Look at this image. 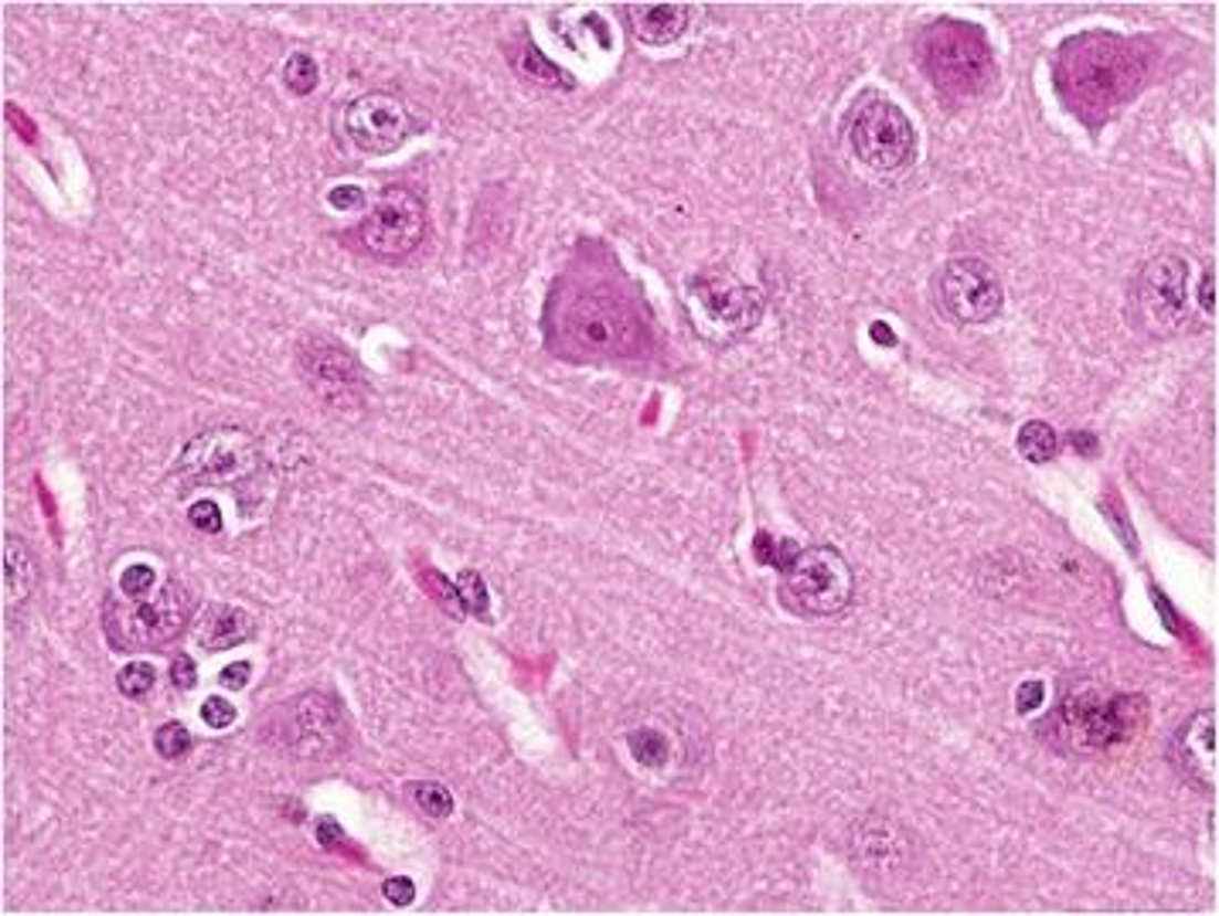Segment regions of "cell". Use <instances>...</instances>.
<instances>
[{
  "label": "cell",
  "mask_w": 1219,
  "mask_h": 916,
  "mask_svg": "<svg viewBox=\"0 0 1219 916\" xmlns=\"http://www.w3.org/2000/svg\"><path fill=\"white\" fill-rule=\"evenodd\" d=\"M1142 75V55L1114 34H1080L1066 41L1057 59V90L1086 119L1117 109L1138 90Z\"/></svg>",
  "instance_id": "obj_1"
},
{
  "label": "cell",
  "mask_w": 1219,
  "mask_h": 916,
  "mask_svg": "<svg viewBox=\"0 0 1219 916\" xmlns=\"http://www.w3.org/2000/svg\"><path fill=\"white\" fill-rule=\"evenodd\" d=\"M1148 719V702L1142 695H1114L1101 688H1083L1063 698V705L1053 713L1049 733L1063 754L1076 757H1097L1107 749L1127 743L1142 733Z\"/></svg>",
  "instance_id": "obj_2"
},
{
  "label": "cell",
  "mask_w": 1219,
  "mask_h": 916,
  "mask_svg": "<svg viewBox=\"0 0 1219 916\" xmlns=\"http://www.w3.org/2000/svg\"><path fill=\"white\" fill-rule=\"evenodd\" d=\"M563 335L572 351L590 358H630L648 345L638 310L607 286L582 289L563 314Z\"/></svg>",
  "instance_id": "obj_3"
},
{
  "label": "cell",
  "mask_w": 1219,
  "mask_h": 916,
  "mask_svg": "<svg viewBox=\"0 0 1219 916\" xmlns=\"http://www.w3.org/2000/svg\"><path fill=\"white\" fill-rule=\"evenodd\" d=\"M780 597L794 613L834 617L855 597V572L845 556L831 546L794 549L780 566Z\"/></svg>",
  "instance_id": "obj_4"
},
{
  "label": "cell",
  "mask_w": 1219,
  "mask_h": 916,
  "mask_svg": "<svg viewBox=\"0 0 1219 916\" xmlns=\"http://www.w3.org/2000/svg\"><path fill=\"white\" fill-rule=\"evenodd\" d=\"M270 739L293 760L327 764L345 749L348 726L338 702L324 692H301L283 702L266 723Z\"/></svg>",
  "instance_id": "obj_5"
},
{
  "label": "cell",
  "mask_w": 1219,
  "mask_h": 916,
  "mask_svg": "<svg viewBox=\"0 0 1219 916\" xmlns=\"http://www.w3.org/2000/svg\"><path fill=\"white\" fill-rule=\"evenodd\" d=\"M919 62L940 90L954 96L981 93L991 75V49L981 31L960 21H937L919 38Z\"/></svg>",
  "instance_id": "obj_6"
},
{
  "label": "cell",
  "mask_w": 1219,
  "mask_h": 916,
  "mask_svg": "<svg viewBox=\"0 0 1219 916\" xmlns=\"http://www.w3.org/2000/svg\"><path fill=\"white\" fill-rule=\"evenodd\" d=\"M191 613V593L181 582H164L154 597L144 600H116L109 597L103 607V628L113 647L119 651H147L175 641Z\"/></svg>",
  "instance_id": "obj_7"
},
{
  "label": "cell",
  "mask_w": 1219,
  "mask_h": 916,
  "mask_svg": "<svg viewBox=\"0 0 1219 916\" xmlns=\"http://www.w3.org/2000/svg\"><path fill=\"white\" fill-rule=\"evenodd\" d=\"M845 137L852 154L879 175H896L910 168L916 157V134L910 116L875 93H865L852 106L845 119Z\"/></svg>",
  "instance_id": "obj_8"
},
{
  "label": "cell",
  "mask_w": 1219,
  "mask_h": 916,
  "mask_svg": "<svg viewBox=\"0 0 1219 916\" xmlns=\"http://www.w3.org/2000/svg\"><path fill=\"white\" fill-rule=\"evenodd\" d=\"M1189 260L1186 256H1155L1142 280L1134 286V320L1152 338H1175L1192 324V297H1189Z\"/></svg>",
  "instance_id": "obj_9"
},
{
  "label": "cell",
  "mask_w": 1219,
  "mask_h": 916,
  "mask_svg": "<svg viewBox=\"0 0 1219 916\" xmlns=\"http://www.w3.org/2000/svg\"><path fill=\"white\" fill-rule=\"evenodd\" d=\"M361 242L378 260H402L427 235V208L409 188H386L358 229Z\"/></svg>",
  "instance_id": "obj_10"
},
{
  "label": "cell",
  "mask_w": 1219,
  "mask_h": 916,
  "mask_svg": "<svg viewBox=\"0 0 1219 916\" xmlns=\"http://www.w3.org/2000/svg\"><path fill=\"white\" fill-rule=\"evenodd\" d=\"M178 471L191 484H235L256 471V443L235 427L208 430L185 446Z\"/></svg>",
  "instance_id": "obj_11"
},
{
  "label": "cell",
  "mask_w": 1219,
  "mask_h": 916,
  "mask_svg": "<svg viewBox=\"0 0 1219 916\" xmlns=\"http://www.w3.org/2000/svg\"><path fill=\"white\" fill-rule=\"evenodd\" d=\"M940 304L960 324H988L1005 304L1001 280L985 260H950L940 273Z\"/></svg>",
  "instance_id": "obj_12"
},
{
  "label": "cell",
  "mask_w": 1219,
  "mask_h": 916,
  "mask_svg": "<svg viewBox=\"0 0 1219 916\" xmlns=\"http://www.w3.org/2000/svg\"><path fill=\"white\" fill-rule=\"evenodd\" d=\"M416 130V116L409 106L389 93H368L348 103L345 134L365 154H392Z\"/></svg>",
  "instance_id": "obj_13"
},
{
  "label": "cell",
  "mask_w": 1219,
  "mask_h": 916,
  "mask_svg": "<svg viewBox=\"0 0 1219 916\" xmlns=\"http://www.w3.org/2000/svg\"><path fill=\"white\" fill-rule=\"evenodd\" d=\"M301 371L307 386L314 389V396L330 406V409H348L361 402L365 392V375L358 368V361L334 341L324 338H311L301 348Z\"/></svg>",
  "instance_id": "obj_14"
},
{
  "label": "cell",
  "mask_w": 1219,
  "mask_h": 916,
  "mask_svg": "<svg viewBox=\"0 0 1219 916\" xmlns=\"http://www.w3.org/2000/svg\"><path fill=\"white\" fill-rule=\"evenodd\" d=\"M692 294H695V301L702 304V310L712 324H723V327L736 330V335L753 330L756 320H760V314H764L760 289L739 283L733 273H723V270L698 273L692 280Z\"/></svg>",
  "instance_id": "obj_15"
},
{
  "label": "cell",
  "mask_w": 1219,
  "mask_h": 916,
  "mask_svg": "<svg viewBox=\"0 0 1219 916\" xmlns=\"http://www.w3.org/2000/svg\"><path fill=\"white\" fill-rule=\"evenodd\" d=\"M1171 764L1199 790L1216 787V709L1196 713L1171 739Z\"/></svg>",
  "instance_id": "obj_16"
},
{
  "label": "cell",
  "mask_w": 1219,
  "mask_h": 916,
  "mask_svg": "<svg viewBox=\"0 0 1219 916\" xmlns=\"http://www.w3.org/2000/svg\"><path fill=\"white\" fill-rule=\"evenodd\" d=\"M627 21L630 31H634L638 41L644 45H671L689 31L692 21V8L689 4H675V0H664V4H651V0H638V4H627Z\"/></svg>",
  "instance_id": "obj_17"
},
{
  "label": "cell",
  "mask_w": 1219,
  "mask_h": 916,
  "mask_svg": "<svg viewBox=\"0 0 1219 916\" xmlns=\"http://www.w3.org/2000/svg\"><path fill=\"white\" fill-rule=\"evenodd\" d=\"M252 634H256V617L245 613L242 607H232V603H212L201 610V620L195 628V641L204 647V651H229V647H239L245 644Z\"/></svg>",
  "instance_id": "obj_18"
},
{
  "label": "cell",
  "mask_w": 1219,
  "mask_h": 916,
  "mask_svg": "<svg viewBox=\"0 0 1219 916\" xmlns=\"http://www.w3.org/2000/svg\"><path fill=\"white\" fill-rule=\"evenodd\" d=\"M38 582V562L28 549L24 538L8 535L4 538V597H8V613L11 607H21Z\"/></svg>",
  "instance_id": "obj_19"
},
{
  "label": "cell",
  "mask_w": 1219,
  "mask_h": 916,
  "mask_svg": "<svg viewBox=\"0 0 1219 916\" xmlns=\"http://www.w3.org/2000/svg\"><path fill=\"white\" fill-rule=\"evenodd\" d=\"M627 749H630V757L648 770H664L671 764V736L661 733L658 726L627 729Z\"/></svg>",
  "instance_id": "obj_20"
},
{
  "label": "cell",
  "mask_w": 1219,
  "mask_h": 916,
  "mask_svg": "<svg viewBox=\"0 0 1219 916\" xmlns=\"http://www.w3.org/2000/svg\"><path fill=\"white\" fill-rule=\"evenodd\" d=\"M1019 453L1026 456L1029 464L1053 461V456L1060 453V433L1049 427V423H1042V420H1029L1019 430Z\"/></svg>",
  "instance_id": "obj_21"
},
{
  "label": "cell",
  "mask_w": 1219,
  "mask_h": 916,
  "mask_svg": "<svg viewBox=\"0 0 1219 916\" xmlns=\"http://www.w3.org/2000/svg\"><path fill=\"white\" fill-rule=\"evenodd\" d=\"M409 798L419 811L430 814V818H450L453 814V794L443 783H433V780L409 783Z\"/></svg>",
  "instance_id": "obj_22"
},
{
  "label": "cell",
  "mask_w": 1219,
  "mask_h": 916,
  "mask_svg": "<svg viewBox=\"0 0 1219 916\" xmlns=\"http://www.w3.org/2000/svg\"><path fill=\"white\" fill-rule=\"evenodd\" d=\"M283 82H286V90H290V93L311 96V93L317 90V62H314L307 52L290 55V62H286V69H283Z\"/></svg>",
  "instance_id": "obj_23"
},
{
  "label": "cell",
  "mask_w": 1219,
  "mask_h": 916,
  "mask_svg": "<svg viewBox=\"0 0 1219 916\" xmlns=\"http://www.w3.org/2000/svg\"><path fill=\"white\" fill-rule=\"evenodd\" d=\"M154 682H157V672H154V664H147V661H130V664H123L119 675H116V688H119L126 698H144V695H150Z\"/></svg>",
  "instance_id": "obj_24"
},
{
  "label": "cell",
  "mask_w": 1219,
  "mask_h": 916,
  "mask_svg": "<svg viewBox=\"0 0 1219 916\" xmlns=\"http://www.w3.org/2000/svg\"><path fill=\"white\" fill-rule=\"evenodd\" d=\"M522 69H525V75L528 78H535V82H542V86H572V78L563 72V69H556L549 59H545L535 45H528L525 52H522Z\"/></svg>",
  "instance_id": "obj_25"
},
{
  "label": "cell",
  "mask_w": 1219,
  "mask_h": 916,
  "mask_svg": "<svg viewBox=\"0 0 1219 916\" xmlns=\"http://www.w3.org/2000/svg\"><path fill=\"white\" fill-rule=\"evenodd\" d=\"M154 746H157V754L164 760H181L188 749L195 746V739H191L188 726H181V723H164L157 729V736H154Z\"/></svg>",
  "instance_id": "obj_26"
},
{
  "label": "cell",
  "mask_w": 1219,
  "mask_h": 916,
  "mask_svg": "<svg viewBox=\"0 0 1219 916\" xmlns=\"http://www.w3.org/2000/svg\"><path fill=\"white\" fill-rule=\"evenodd\" d=\"M456 593H460V603H464L474 617H487V587H484L481 572H474V569L460 572Z\"/></svg>",
  "instance_id": "obj_27"
},
{
  "label": "cell",
  "mask_w": 1219,
  "mask_h": 916,
  "mask_svg": "<svg viewBox=\"0 0 1219 916\" xmlns=\"http://www.w3.org/2000/svg\"><path fill=\"white\" fill-rule=\"evenodd\" d=\"M154 569L150 566H144V562H137V566H130V569H126L123 572V579H119V590H123V597H130V600H144V597H150V590H154Z\"/></svg>",
  "instance_id": "obj_28"
},
{
  "label": "cell",
  "mask_w": 1219,
  "mask_h": 916,
  "mask_svg": "<svg viewBox=\"0 0 1219 916\" xmlns=\"http://www.w3.org/2000/svg\"><path fill=\"white\" fill-rule=\"evenodd\" d=\"M201 719H204L208 726H212V729H229V726L235 723V709H232V705H229L225 698L212 695V698H204V702H201Z\"/></svg>",
  "instance_id": "obj_29"
},
{
  "label": "cell",
  "mask_w": 1219,
  "mask_h": 916,
  "mask_svg": "<svg viewBox=\"0 0 1219 916\" xmlns=\"http://www.w3.org/2000/svg\"><path fill=\"white\" fill-rule=\"evenodd\" d=\"M188 518H191V525L198 531H208V535L222 531V512H219L216 502H198V505H191V515Z\"/></svg>",
  "instance_id": "obj_30"
},
{
  "label": "cell",
  "mask_w": 1219,
  "mask_h": 916,
  "mask_svg": "<svg viewBox=\"0 0 1219 916\" xmlns=\"http://www.w3.org/2000/svg\"><path fill=\"white\" fill-rule=\"evenodd\" d=\"M423 582H427V590H430V593H437V603H440V607H446L450 613H456V600H460L456 587H450V582H443L433 569H423Z\"/></svg>",
  "instance_id": "obj_31"
},
{
  "label": "cell",
  "mask_w": 1219,
  "mask_h": 916,
  "mask_svg": "<svg viewBox=\"0 0 1219 916\" xmlns=\"http://www.w3.org/2000/svg\"><path fill=\"white\" fill-rule=\"evenodd\" d=\"M1042 702H1045V685L1039 678H1029V682L1019 685V692H1016V709L1019 713H1036Z\"/></svg>",
  "instance_id": "obj_32"
},
{
  "label": "cell",
  "mask_w": 1219,
  "mask_h": 916,
  "mask_svg": "<svg viewBox=\"0 0 1219 916\" xmlns=\"http://www.w3.org/2000/svg\"><path fill=\"white\" fill-rule=\"evenodd\" d=\"M327 201H330L334 208H341V212H358V208L365 204V194H361V188H355V185H341V188H334V191L327 194Z\"/></svg>",
  "instance_id": "obj_33"
},
{
  "label": "cell",
  "mask_w": 1219,
  "mask_h": 916,
  "mask_svg": "<svg viewBox=\"0 0 1219 916\" xmlns=\"http://www.w3.org/2000/svg\"><path fill=\"white\" fill-rule=\"evenodd\" d=\"M195 678H198L195 661L188 654H175V661H171V682L188 692V688H195Z\"/></svg>",
  "instance_id": "obj_34"
},
{
  "label": "cell",
  "mask_w": 1219,
  "mask_h": 916,
  "mask_svg": "<svg viewBox=\"0 0 1219 916\" xmlns=\"http://www.w3.org/2000/svg\"><path fill=\"white\" fill-rule=\"evenodd\" d=\"M382 893H386V899H389V903H396V906H409V903H412V896H416V886H412V880L396 876V880H389V883L382 886Z\"/></svg>",
  "instance_id": "obj_35"
},
{
  "label": "cell",
  "mask_w": 1219,
  "mask_h": 916,
  "mask_svg": "<svg viewBox=\"0 0 1219 916\" xmlns=\"http://www.w3.org/2000/svg\"><path fill=\"white\" fill-rule=\"evenodd\" d=\"M249 661H235V664H229V668H222V675H219V682H222V688H229V692H239V688H245L249 685Z\"/></svg>",
  "instance_id": "obj_36"
},
{
  "label": "cell",
  "mask_w": 1219,
  "mask_h": 916,
  "mask_svg": "<svg viewBox=\"0 0 1219 916\" xmlns=\"http://www.w3.org/2000/svg\"><path fill=\"white\" fill-rule=\"evenodd\" d=\"M341 839H345V835H341V828H338V821H334V818H320V821H317V842H320V845H327V849H330V845H338Z\"/></svg>",
  "instance_id": "obj_37"
},
{
  "label": "cell",
  "mask_w": 1219,
  "mask_h": 916,
  "mask_svg": "<svg viewBox=\"0 0 1219 916\" xmlns=\"http://www.w3.org/2000/svg\"><path fill=\"white\" fill-rule=\"evenodd\" d=\"M1212 294H1216V273L1209 270L1206 276H1202V286H1199V307L1212 317V310H1216V301H1212Z\"/></svg>",
  "instance_id": "obj_38"
},
{
  "label": "cell",
  "mask_w": 1219,
  "mask_h": 916,
  "mask_svg": "<svg viewBox=\"0 0 1219 916\" xmlns=\"http://www.w3.org/2000/svg\"><path fill=\"white\" fill-rule=\"evenodd\" d=\"M1073 443H1076L1086 456L1097 450V443H1094V436H1090V433H1076V436H1073Z\"/></svg>",
  "instance_id": "obj_39"
},
{
  "label": "cell",
  "mask_w": 1219,
  "mask_h": 916,
  "mask_svg": "<svg viewBox=\"0 0 1219 916\" xmlns=\"http://www.w3.org/2000/svg\"><path fill=\"white\" fill-rule=\"evenodd\" d=\"M872 338H875V341H886V345H893V341H896V338L890 335V327H879V324L872 327Z\"/></svg>",
  "instance_id": "obj_40"
}]
</instances>
